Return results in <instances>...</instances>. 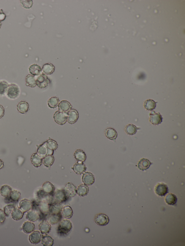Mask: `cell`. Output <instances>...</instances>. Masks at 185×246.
Here are the masks:
<instances>
[{
	"instance_id": "1",
	"label": "cell",
	"mask_w": 185,
	"mask_h": 246,
	"mask_svg": "<svg viewBox=\"0 0 185 246\" xmlns=\"http://www.w3.org/2000/svg\"><path fill=\"white\" fill-rule=\"evenodd\" d=\"M73 227L72 223L68 219H65L60 222L57 227V233L62 235H66Z\"/></svg>"
},
{
	"instance_id": "2",
	"label": "cell",
	"mask_w": 185,
	"mask_h": 246,
	"mask_svg": "<svg viewBox=\"0 0 185 246\" xmlns=\"http://www.w3.org/2000/svg\"><path fill=\"white\" fill-rule=\"evenodd\" d=\"M52 203L61 204L65 202L68 197H67L64 190H57L52 195Z\"/></svg>"
},
{
	"instance_id": "3",
	"label": "cell",
	"mask_w": 185,
	"mask_h": 246,
	"mask_svg": "<svg viewBox=\"0 0 185 246\" xmlns=\"http://www.w3.org/2000/svg\"><path fill=\"white\" fill-rule=\"evenodd\" d=\"M8 97L11 99H15L17 98L20 94L19 87L14 83L9 84L6 92Z\"/></svg>"
},
{
	"instance_id": "4",
	"label": "cell",
	"mask_w": 185,
	"mask_h": 246,
	"mask_svg": "<svg viewBox=\"0 0 185 246\" xmlns=\"http://www.w3.org/2000/svg\"><path fill=\"white\" fill-rule=\"evenodd\" d=\"M37 85L40 88H45L50 83V79L44 73L41 74L38 76L36 79Z\"/></svg>"
},
{
	"instance_id": "5",
	"label": "cell",
	"mask_w": 185,
	"mask_h": 246,
	"mask_svg": "<svg viewBox=\"0 0 185 246\" xmlns=\"http://www.w3.org/2000/svg\"><path fill=\"white\" fill-rule=\"evenodd\" d=\"M67 114L63 112L57 111L55 113L53 118L57 124L63 125L67 121Z\"/></svg>"
},
{
	"instance_id": "6",
	"label": "cell",
	"mask_w": 185,
	"mask_h": 246,
	"mask_svg": "<svg viewBox=\"0 0 185 246\" xmlns=\"http://www.w3.org/2000/svg\"><path fill=\"white\" fill-rule=\"evenodd\" d=\"M54 153V151L50 150L47 148L45 142L38 146L37 153L42 158L48 155H52Z\"/></svg>"
},
{
	"instance_id": "7",
	"label": "cell",
	"mask_w": 185,
	"mask_h": 246,
	"mask_svg": "<svg viewBox=\"0 0 185 246\" xmlns=\"http://www.w3.org/2000/svg\"><path fill=\"white\" fill-rule=\"evenodd\" d=\"M95 221L97 225L100 226H105L109 223V219L106 215L100 213L95 216Z\"/></svg>"
},
{
	"instance_id": "8",
	"label": "cell",
	"mask_w": 185,
	"mask_h": 246,
	"mask_svg": "<svg viewBox=\"0 0 185 246\" xmlns=\"http://www.w3.org/2000/svg\"><path fill=\"white\" fill-rule=\"evenodd\" d=\"M64 191L67 197H73L76 194V187L73 183H68L64 188Z\"/></svg>"
},
{
	"instance_id": "9",
	"label": "cell",
	"mask_w": 185,
	"mask_h": 246,
	"mask_svg": "<svg viewBox=\"0 0 185 246\" xmlns=\"http://www.w3.org/2000/svg\"><path fill=\"white\" fill-rule=\"evenodd\" d=\"M79 117V113L77 110L74 109H71L67 113V121L69 124H74L77 121Z\"/></svg>"
},
{
	"instance_id": "10",
	"label": "cell",
	"mask_w": 185,
	"mask_h": 246,
	"mask_svg": "<svg viewBox=\"0 0 185 246\" xmlns=\"http://www.w3.org/2000/svg\"><path fill=\"white\" fill-rule=\"evenodd\" d=\"M155 191L159 196H165L168 193L169 189L166 185L164 183H159L155 187Z\"/></svg>"
},
{
	"instance_id": "11",
	"label": "cell",
	"mask_w": 185,
	"mask_h": 246,
	"mask_svg": "<svg viewBox=\"0 0 185 246\" xmlns=\"http://www.w3.org/2000/svg\"><path fill=\"white\" fill-rule=\"evenodd\" d=\"M42 235L38 231H34L30 234L29 238L30 243L33 244H37L41 240Z\"/></svg>"
},
{
	"instance_id": "12",
	"label": "cell",
	"mask_w": 185,
	"mask_h": 246,
	"mask_svg": "<svg viewBox=\"0 0 185 246\" xmlns=\"http://www.w3.org/2000/svg\"><path fill=\"white\" fill-rule=\"evenodd\" d=\"M82 179L84 184L88 186L92 185L95 182L94 176L90 172L84 173Z\"/></svg>"
},
{
	"instance_id": "13",
	"label": "cell",
	"mask_w": 185,
	"mask_h": 246,
	"mask_svg": "<svg viewBox=\"0 0 185 246\" xmlns=\"http://www.w3.org/2000/svg\"><path fill=\"white\" fill-rule=\"evenodd\" d=\"M150 122L152 124L159 125L162 122L163 118L160 113H155L152 111L150 114Z\"/></svg>"
},
{
	"instance_id": "14",
	"label": "cell",
	"mask_w": 185,
	"mask_h": 246,
	"mask_svg": "<svg viewBox=\"0 0 185 246\" xmlns=\"http://www.w3.org/2000/svg\"><path fill=\"white\" fill-rule=\"evenodd\" d=\"M32 207V202L28 200L23 199L19 203V208L24 213L30 211Z\"/></svg>"
},
{
	"instance_id": "15",
	"label": "cell",
	"mask_w": 185,
	"mask_h": 246,
	"mask_svg": "<svg viewBox=\"0 0 185 246\" xmlns=\"http://www.w3.org/2000/svg\"><path fill=\"white\" fill-rule=\"evenodd\" d=\"M39 229L43 234H46L51 231V226L48 222L44 221L41 222L39 224Z\"/></svg>"
},
{
	"instance_id": "16",
	"label": "cell",
	"mask_w": 185,
	"mask_h": 246,
	"mask_svg": "<svg viewBox=\"0 0 185 246\" xmlns=\"http://www.w3.org/2000/svg\"><path fill=\"white\" fill-rule=\"evenodd\" d=\"M55 190L54 185L49 182L44 183L42 185V190L43 191L50 195L53 194Z\"/></svg>"
},
{
	"instance_id": "17",
	"label": "cell",
	"mask_w": 185,
	"mask_h": 246,
	"mask_svg": "<svg viewBox=\"0 0 185 246\" xmlns=\"http://www.w3.org/2000/svg\"><path fill=\"white\" fill-rule=\"evenodd\" d=\"M59 110L60 111L67 113L72 108V106L70 103L66 100L62 101L58 105Z\"/></svg>"
},
{
	"instance_id": "18",
	"label": "cell",
	"mask_w": 185,
	"mask_h": 246,
	"mask_svg": "<svg viewBox=\"0 0 185 246\" xmlns=\"http://www.w3.org/2000/svg\"><path fill=\"white\" fill-rule=\"evenodd\" d=\"M72 168L77 174L81 175L85 172L86 167L83 163L78 162L73 165Z\"/></svg>"
},
{
	"instance_id": "19",
	"label": "cell",
	"mask_w": 185,
	"mask_h": 246,
	"mask_svg": "<svg viewBox=\"0 0 185 246\" xmlns=\"http://www.w3.org/2000/svg\"><path fill=\"white\" fill-rule=\"evenodd\" d=\"M31 161L35 168H38L42 165V158L37 153H33L31 157Z\"/></svg>"
},
{
	"instance_id": "20",
	"label": "cell",
	"mask_w": 185,
	"mask_h": 246,
	"mask_svg": "<svg viewBox=\"0 0 185 246\" xmlns=\"http://www.w3.org/2000/svg\"><path fill=\"white\" fill-rule=\"evenodd\" d=\"M61 213L57 214H50L48 217L47 222L52 225H56L61 221L62 218Z\"/></svg>"
},
{
	"instance_id": "21",
	"label": "cell",
	"mask_w": 185,
	"mask_h": 246,
	"mask_svg": "<svg viewBox=\"0 0 185 246\" xmlns=\"http://www.w3.org/2000/svg\"><path fill=\"white\" fill-rule=\"evenodd\" d=\"M105 135L108 139L114 141L115 142V140L117 136V131L112 128H109L106 130Z\"/></svg>"
},
{
	"instance_id": "22",
	"label": "cell",
	"mask_w": 185,
	"mask_h": 246,
	"mask_svg": "<svg viewBox=\"0 0 185 246\" xmlns=\"http://www.w3.org/2000/svg\"><path fill=\"white\" fill-rule=\"evenodd\" d=\"M74 156L78 162L83 163L86 160V156L85 152L81 149H78L74 152Z\"/></svg>"
},
{
	"instance_id": "23",
	"label": "cell",
	"mask_w": 185,
	"mask_h": 246,
	"mask_svg": "<svg viewBox=\"0 0 185 246\" xmlns=\"http://www.w3.org/2000/svg\"><path fill=\"white\" fill-rule=\"evenodd\" d=\"M23 230L26 233H30L34 231L35 228V224L32 222H25L22 227Z\"/></svg>"
},
{
	"instance_id": "24",
	"label": "cell",
	"mask_w": 185,
	"mask_h": 246,
	"mask_svg": "<svg viewBox=\"0 0 185 246\" xmlns=\"http://www.w3.org/2000/svg\"><path fill=\"white\" fill-rule=\"evenodd\" d=\"M61 213L62 215L67 219H70L73 216V212L71 207L66 206L62 207Z\"/></svg>"
},
{
	"instance_id": "25",
	"label": "cell",
	"mask_w": 185,
	"mask_h": 246,
	"mask_svg": "<svg viewBox=\"0 0 185 246\" xmlns=\"http://www.w3.org/2000/svg\"><path fill=\"white\" fill-rule=\"evenodd\" d=\"M152 164V163L148 159L143 158L139 161L138 167L141 170H145L148 169Z\"/></svg>"
},
{
	"instance_id": "26",
	"label": "cell",
	"mask_w": 185,
	"mask_h": 246,
	"mask_svg": "<svg viewBox=\"0 0 185 246\" xmlns=\"http://www.w3.org/2000/svg\"><path fill=\"white\" fill-rule=\"evenodd\" d=\"M89 192V188L88 185L82 184L79 185L76 190V194L79 196L83 197L86 196Z\"/></svg>"
},
{
	"instance_id": "27",
	"label": "cell",
	"mask_w": 185,
	"mask_h": 246,
	"mask_svg": "<svg viewBox=\"0 0 185 246\" xmlns=\"http://www.w3.org/2000/svg\"><path fill=\"white\" fill-rule=\"evenodd\" d=\"M17 107L18 111L22 114H25L27 112L29 109V105L25 101H21L19 102L17 105Z\"/></svg>"
},
{
	"instance_id": "28",
	"label": "cell",
	"mask_w": 185,
	"mask_h": 246,
	"mask_svg": "<svg viewBox=\"0 0 185 246\" xmlns=\"http://www.w3.org/2000/svg\"><path fill=\"white\" fill-rule=\"evenodd\" d=\"M39 209L41 213L45 215H47L50 213V204L47 201L41 202L39 206Z\"/></svg>"
},
{
	"instance_id": "29",
	"label": "cell",
	"mask_w": 185,
	"mask_h": 246,
	"mask_svg": "<svg viewBox=\"0 0 185 246\" xmlns=\"http://www.w3.org/2000/svg\"><path fill=\"white\" fill-rule=\"evenodd\" d=\"M24 212L19 207H15L11 213V217L14 220H20L23 218Z\"/></svg>"
},
{
	"instance_id": "30",
	"label": "cell",
	"mask_w": 185,
	"mask_h": 246,
	"mask_svg": "<svg viewBox=\"0 0 185 246\" xmlns=\"http://www.w3.org/2000/svg\"><path fill=\"white\" fill-rule=\"evenodd\" d=\"M49 214H57L61 213L62 207L61 204L52 203L50 204Z\"/></svg>"
},
{
	"instance_id": "31",
	"label": "cell",
	"mask_w": 185,
	"mask_h": 246,
	"mask_svg": "<svg viewBox=\"0 0 185 246\" xmlns=\"http://www.w3.org/2000/svg\"><path fill=\"white\" fill-rule=\"evenodd\" d=\"M30 73L33 76H38L41 73L42 69L39 65L34 64L29 67Z\"/></svg>"
},
{
	"instance_id": "32",
	"label": "cell",
	"mask_w": 185,
	"mask_h": 246,
	"mask_svg": "<svg viewBox=\"0 0 185 246\" xmlns=\"http://www.w3.org/2000/svg\"><path fill=\"white\" fill-rule=\"evenodd\" d=\"M40 218L39 214L35 211L33 210L28 211L26 215V218L30 221L35 222L37 221Z\"/></svg>"
},
{
	"instance_id": "33",
	"label": "cell",
	"mask_w": 185,
	"mask_h": 246,
	"mask_svg": "<svg viewBox=\"0 0 185 246\" xmlns=\"http://www.w3.org/2000/svg\"><path fill=\"white\" fill-rule=\"evenodd\" d=\"M42 160L44 166L50 169L54 162L55 158L53 156L49 155L43 158Z\"/></svg>"
},
{
	"instance_id": "34",
	"label": "cell",
	"mask_w": 185,
	"mask_h": 246,
	"mask_svg": "<svg viewBox=\"0 0 185 246\" xmlns=\"http://www.w3.org/2000/svg\"><path fill=\"white\" fill-rule=\"evenodd\" d=\"M55 67L52 64H46L44 65L42 68V71L44 74L51 75L54 73L55 71Z\"/></svg>"
},
{
	"instance_id": "35",
	"label": "cell",
	"mask_w": 185,
	"mask_h": 246,
	"mask_svg": "<svg viewBox=\"0 0 185 246\" xmlns=\"http://www.w3.org/2000/svg\"><path fill=\"white\" fill-rule=\"evenodd\" d=\"M26 86L34 88L37 85L36 81L34 76L31 74H28L26 78Z\"/></svg>"
},
{
	"instance_id": "36",
	"label": "cell",
	"mask_w": 185,
	"mask_h": 246,
	"mask_svg": "<svg viewBox=\"0 0 185 246\" xmlns=\"http://www.w3.org/2000/svg\"><path fill=\"white\" fill-rule=\"evenodd\" d=\"M41 243L44 246H52L54 243V240L50 236L45 234L42 236Z\"/></svg>"
},
{
	"instance_id": "37",
	"label": "cell",
	"mask_w": 185,
	"mask_h": 246,
	"mask_svg": "<svg viewBox=\"0 0 185 246\" xmlns=\"http://www.w3.org/2000/svg\"><path fill=\"white\" fill-rule=\"evenodd\" d=\"M12 191V188L8 185H3L0 189V194L4 197L9 196Z\"/></svg>"
},
{
	"instance_id": "38",
	"label": "cell",
	"mask_w": 185,
	"mask_h": 246,
	"mask_svg": "<svg viewBox=\"0 0 185 246\" xmlns=\"http://www.w3.org/2000/svg\"><path fill=\"white\" fill-rule=\"evenodd\" d=\"M21 193L17 190H14L12 191L10 195L8 196L9 198V201L12 202H18L20 199Z\"/></svg>"
},
{
	"instance_id": "39",
	"label": "cell",
	"mask_w": 185,
	"mask_h": 246,
	"mask_svg": "<svg viewBox=\"0 0 185 246\" xmlns=\"http://www.w3.org/2000/svg\"><path fill=\"white\" fill-rule=\"evenodd\" d=\"M165 201L167 204L173 206L176 204L177 198L174 195L172 194H169L166 196Z\"/></svg>"
},
{
	"instance_id": "40",
	"label": "cell",
	"mask_w": 185,
	"mask_h": 246,
	"mask_svg": "<svg viewBox=\"0 0 185 246\" xmlns=\"http://www.w3.org/2000/svg\"><path fill=\"white\" fill-rule=\"evenodd\" d=\"M156 103L157 102L153 100L148 99L145 101L144 107L146 110L152 111L155 109L156 107Z\"/></svg>"
},
{
	"instance_id": "41",
	"label": "cell",
	"mask_w": 185,
	"mask_h": 246,
	"mask_svg": "<svg viewBox=\"0 0 185 246\" xmlns=\"http://www.w3.org/2000/svg\"><path fill=\"white\" fill-rule=\"evenodd\" d=\"M139 129V128L137 127L135 125L129 124L126 126L125 130L127 134L130 136H133L136 133L137 130Z\"/></svg>"
},
{
	"instance_id": "42",
	"label": "cell",
	"mask_w": 185,
	"mask_h": 246,
	"mask_svg": "<svg viewBox=\"0 0 185 246\" xmlns=\"http://www.w3.org/2000/svg\"><path fill=\"white\" fill-rule=\"evenodd\" d=\"M45 142L47 148L50 150H56L58 147V144L57 142L52 139H50Z\"/></svg>"
},
{
	"instance_id": "43",
	"label": "cell",
	"mask_w": 185,
	"mask_h": 246,
	"mask_svg": "<svg viewBox=\"0 0 185 246\" xmlns=\"http://www.w3.org/2000/svg\"><path fill=\"white\" fill-rule=\"evenodd\" d=\"M59 103V99L57 97H52L48 101V105L49 107L51 108H55L57 107Z\"/></svg>"
},
{
	"instance_id": "44",
	"label": "cell",
	"mask_w": 185,
	"mask_h": 246,
	"mask_svg": "<svg viewBox=\"0 0 185 246\" xmlns=\"http://www.w3.org/2000/svg\"><path fill=\"white\" fill-rule=\"evenodd\" d=\"M9 84L5 81H0V95H3L6 93Z\"/></svg>"
},
{
	"instance_id": "45",
	"label": "cell",
	"mask_w": 185,
	"mask_h": 246,
	"mask_svg": "<svg viewBox=\"0 0 185 246\" xmlns=\"http://www.w3.org/2000/svg\"><path fill=\"white\" fill-rule=\"evenodd\" d=\"M15 206L14 204H8L7 205L4 207L3 211L6 216H9L11 214L14 209L15 208Z\"/></svg>"
},
{
	"instance_id": "46",
	"label": "cell",
	"mask_w": 185,
	"mask_h": 246,
	"mask_svg": "<svg viewBox=\"0 0 185 246\" xmlns=\"http://www.w3.org/2000/svg\"><path fill=\"white\" fill-rule=\"evenodd\" d=\"M21 5L25 8H30L32 7L33 4V2L32 0H21L20 1Z\"/></svg>"
},
{
	"instance_id": "47",
	"label": "cell",
	"mask_w": 185,
	"mask_h": 246,
	"mask_svg": "<svg viewBox=\"0 0 185 246\" xmlns=\"http://www.w3.org/2000/svg\"><path fill=\"white\" fill-rule=\"evenodd\" d=\"M6 216V215L5 214L3 210L0 209V223L3 222L5 220Z\"/></svg>"
},
{
	"instance_id": "48",
	"label": "cell",
	"mask_w": 185,
	"mask_h": 246,
	"mask_svg": "<svg viewBox=\"0 0 185 246\" xmlns=\"http://www.w3.org/2000/svg\"><path fill=\"white\" fill-rule=\"evenodd\" d=\"M1 13H0V21H3L6 18V14L3 13L2 9H1Z\"/></svg>"
},
{
	"instance_id": "49",
	"label": "cell",
	"mask_w": 185,
	"mask_h": 246,
	"mask_svg": "<svg viewBox=\"0 0 185 246\" xmlns=\"http://www.w3.org/2000/svg\"><path fill=\"white\" fill-rule=\"evenodd\" d=\"M4 109L3 106L0 105V119L4 116Z\"/></svg>"
},
{
	"instance_id": "50",
	"label": "cell",
	"mask_w": 185,
	"mask_h": 246,
	"mask_svg": "<svg viewBox=\"0 0 185 246\" xmlns=\"http://www.w3.org/2000/svg\"><path fill=\"white\" fill-rule=\"evenodd\" d=\"M4 167V163L1 159H0V169H1Z\"/></svg>"
},
{
	"instance_id": "51",
	"label": "cell",
	"mask_w": 185,
	"mask_h": 246,
	"mask_svg": "<svg viewBox=\"0 0 185 246\" xmlns=\"http://www.w3.org/2000/svg\"><path fill=\"white\" fill-rule=\"evenodd\" d=\"M2 24L1 22V21H0V28H1V26H2Z\"/></svg>"
},
{
	"instance_id": "52",
	"label": "cell",
	"mask_w": 185,
	"mask_h": 246,
	"mask_svg": "<svg viewBox=\"0 0 185 246\" xmlns=\"http://www.w3.org/2000/svg\"><path fill=\"white\" fill-rule=\"evenodd\" d=\"M0 13H1V10H0Z\"/></svg>"
}]
</instances>
